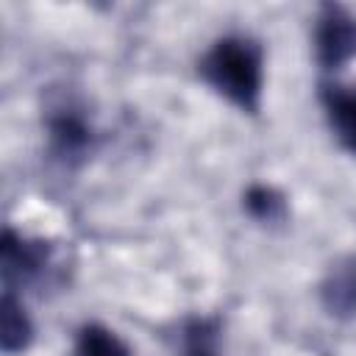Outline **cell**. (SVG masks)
<instances>
[{"label": "cell", "mask_w": 356, "mask_h": 356, "mask_svg": "<svg viewBox=\"0 0 356 356\" xmlns=\"http://www.w3.org/2000/svg\"><path fill=\"white\" fill-rule=\"evenodd\" d=\"M200 78L236 108L256 114L261 106L264 50L250 36L217 39L197 64Z\"/></svg>", "instance_id": "obj_1"}, {"label": "cell", "mask_w": 356, "mask_h": 356, "mask_svg": "<svg viewBox=\"0 0 356 356\" xmlns=\"http://www.w3.org/2000/svg\"><path fill=\"white\" fill-rule=\"evenodd\" d=\"M50 245L42 239H28L14 228H6L0 236V273L3 289H14L36 278L50 261Z\"/></svg>", "instance_id": "obj_4"}, {"label": "cell", "mask_w": 356, "mask_h": 356, "mask_svg": "<svg viewBox=\"0 0 356 356\" xmlns=\"http://www.w3.org/2000/svg\"><path fill=\"white\" fill-rule=\"evenodd\" d=\"M220 323L214 317H192L181 331V356H217Z\"/></svg>", "instance_id": "obj_9"}, {"label": "cell", "mask_w": 356, "mask_h": 356, "mask_svg": "<svg viewBox=\"0 0 356 356\" xmlns=\"http://www.w3.org/2000/svg\"><path fill=\"white\" fill-rule=\"evenodd\" d=\"M31 342H33V323H31L22 300L11 289H3V298H0V348H3V353H8V356L22 353V350H28Z\"/></svg>", "instance_id": "obj_7"}, {"label": "cell", "mask_w": 356, "mask_h": 356, "mask_svg": "<svg viewBox=\"0 0 356 356\" xmlns=\"http://www.w3.org/2000/svg\"><path fill=\"white\" fill-rule=\"evenodd\" d=\"M72 356H131L122 337L100 323H86L78 328L72 342Z\"/></svg>", "instance_id": "obj_8"}, {"label": "cell", "mask_w": 356, "mask_h": 356, "mask_svg": "<svg viewBox=\"0 0 356 356\" xmlns=\"http://www.w3.org/2000/svg\"><path fill=\"white\" fill-rule=\"evenodd\" d=\"M44 128H47V147H50L53 159H58L70 167L81 164L95 145V128H92L89 117L83 114V108H78L70 100L47 108Z\"/></svg>", "instance_id": "obj_3"}, {"label": "cell", "mask_w": 356, "mask_h": 356, "mask_svg": "<svg viewBox=\"0 0 356 356\" xmlns=\"http://www.w3.org/2000/svg\"><path fill=\"white\" fill-rule=\"evenodd\" d=\"M242 200H245L248 214L259 222H281L286 217V200L275 186L253 184V186H248Z\"/></svg>", "instance_id": "obj_10"}, {"label": "cell", "mask_w": 356, "mask_h": 356, "mask_svg": "<svg viewBox=\"0 0 356 356\" xmlns=\"http://www.w3.org/2000/svg\"><path fill=\"white\" fill-rule=\"evenodd\" d=\"M320 103L325 111V120L339 139V145L350 153H356V86L342 83H323L320 86Z\"/></svg>", "instance_id": "obj_5"}, {"label": "cell", "mask_w": 356, "mask_h": 356, "mask_svg": "<svg viewBox=\"0 0 356 356\" xmlns=\"http://www.w3.org/2000/svg\"><path fill=\"white\" fill-rule=\"evenodd\" d=\"M314 58L337 72L356 58V17L339 3H323L314 19Z\"/></svg>", "instance_id": "obj_2"}, {"label": "cell", "mask_w": 356, "mask_h": 356, "mask_svg": "<svg viewBox=\"0 0 356 356\" xmlns=\"http://www.w3.org/2000/svg\"><path fill=\"white\" fill-rule=\"evenodd\" d=\"M320 298L334 317H350L356 312V259H342L328 270Z\"/></svg>", "instance_id": "obj_6"}]
</instances>
